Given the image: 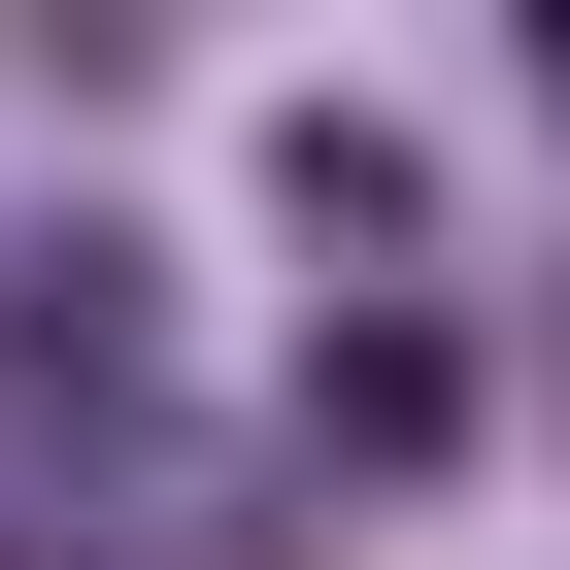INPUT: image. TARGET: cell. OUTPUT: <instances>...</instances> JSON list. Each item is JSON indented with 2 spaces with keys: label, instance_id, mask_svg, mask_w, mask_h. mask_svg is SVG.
Returning <instances> with one entry per match:
<instances>
[{
  "label": "cell",
  "instance_id": "3957f363",
  "mask_svg": "<svg viewBox=\"0 0 570 570\" xmlns=\"http://www.w3.org/2000/svg\"><path fill=\"white\" fill-rule=\"evenodd\" d=\"M537 101H570V0H537Z\"/></svg>",
  "mask_w": 570,
  "mask_h": 570
},
{
  "label": "cell",
  "instance_id": "6da1fadb",
  "mask_svg": "<svg viewBox=\"0 0 570 570\" xmlns=\"http://www.w3.org/2000/svg\"><path fill=\"white\" fill-rule=\"evenodd\" d=\"M436 436H470V336L436 303H336L303 336V470H436Z\"/></svg>",
  "mask_w": 570,
  "mask_h": 570
},
{
  "label": "cell",
  "instance_id": "277c9868",
  "mask_svg": "<svg viewBox=\"0 0 570 570\" xmlns=\"http://www.w3.org/2000/svg\"><path fill=\"white\" fill-rule=\"evenodd\" d=\"M0 570H35V537H0Z\"/></svg>",
  "mask_w": 570,
  "mask_h": 570
},
{
  "label": "cell",
  "instance_id": "7a4b0ae2",
  "mask_svg": "<svg viewBox=\"0 0 570 570\" xmlns=\"http://www.w3.org/2000/svg\"><path fill=\"white\" fill-rule=\"evenodd\" d=\"M135 370H168V303H135V235H68V268H0V403H68V436H101Z\"/></svg>",
  "mask_w": 570,
  "mask_h": 570
}]
</instances>
